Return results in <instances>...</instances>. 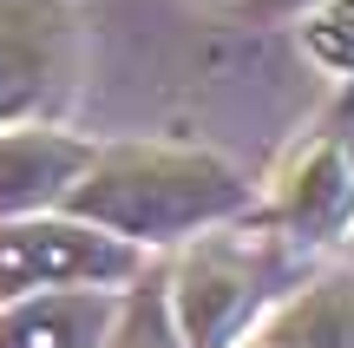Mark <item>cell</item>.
I'll use <instances>...</instances> for the list:
<instances>
[{
    "mask_svg": "<svg viewBox=\"0 0 354 348\" xmlns=\"http://www.w3.org/2000/svg\"><path fill=\"white\" fill-rule=\"evenodd\" d=\"M99 145L73 138V131L26 118V125H0V223L33 217V210H59V197L79 184Z\"/></svg>",
    "mask_w": 354,
    "mask_h": 348,
    "instance_id": "obj_6",
    "label": "cell"
},
{
    "mask_svg": "<svg viewBox=\"0 0 354 348\" xmlns=\"http://www.w3.org/2000/svg\"><path fill=\"white\" fill-rule=\"evenodd\" d=\"M105 348H184V336L171 322V302H165V270H145L138 283H125Z\"/></svg>",
    "mask_w": 354,
    "mask_h": 348,
    "instance_id": "obj_9",
    "label": "cell"
},
{
    "mask_svg": "<svg viewBox=\"0 0 354 348\" xmlns=\"http://www.w3.org/2000/svg\"><path fill=\"white\" fill-rule=\"evenodd\" d=\"M79 26L66 0H0V125L53 118L73 92Z\"/></svg>",
    "mask_w": 354,
    "mask_h": 348,
    "instance_id": "obj_5",
    "label": "cell"
},
{
    "mask_svg": "<svg viewBox=\"0 0 354 348\" xmlns=\"http://www.w3.org/2000/svg\"><path fill=\"white\" fill-rule=\"evenodd\" d=\"M269 348H354V263L315 270L256 322Z\"/></svg>",
    "mask_w": 354,
    "mask_h": 348,
    "instance_id": "obj_8",
    "label": "cell"
},
{
    "mask_svg": "<svg viewBox=\"0 0 354 348\" xmlns=\"http://www.w3.org/2000/svg\"><path fill=\"white\" fill-rule=\"evenodd\" d=\"M295 244L256 210L250 230H216L190 237V250L177 257V270H165V302L184 348H236L256 336L269 309L289 296L295 276Z\"/></svg>",
    "mask_w": 354,
    "mask_h": 348,
    "instance_id": "obj_2",
    "label": "cell"
},
{
    "mask_svg": "<svg viewBox=\"0 0 354 348\" xmlns=\"http://www.w3.org/2000/svg\"><path fill=\"white\" fill-rule=\"evenodd\" d=\"M59 210L151 257V250H177L216 223H236L243 210H256V191L230 158L203 152V145H105L59 197Z\"/></svg>",
    "mask_w": 354,
    "mask_h": 348,
    "instance_id": "obj_1",
    "label": "cell"
},
{
    "mask_svg": "<svg viewBox=\"0 0 354 348\" xmlns=\"http://www.w3.org/2000/svg\"><path fill=\"white\" fill-rule=\"evenodd\" d=\"M236 348H269V342H263V336H250V342H236Z\"/></svg>",
    "mask_w": 354,
    "mask_h": 348,
    "instance_id": "obj_12",
    "label": "cell"
},
{
    "mask_svg": "<svg viewBox=\"0 0 354 348\" xmlns=\"http://www.w3.org/2000/svg\"><path fill=\"white\" fill-rule=\"evenodd\" d=\"M236 13H250V20H289V13L315 7V0H230Z\"/></svg>",
    "mask_w": 354,
    "mask_h": 348,
    "instance_id": "obj_11",
    "label": "cell"
},
{
    "mask_svg": "<svg viewBox=\"0 0 354 348\" xmlns=\"http://www.w3.org/2000/svg\"><path fill=\"white\" fill-rule=\"evenodd\" d=\"M263 217L295 250H328L354 230V79H342L335 105L289 145L269 178Z\"/></svg>",
    "mask_w": 354,
    "mask_h": 348,
    "instance_id": "obj_3",
    "label": "cell"
},
{
    "mask_svg": "<svg viewBox=\"0 0 354 348\" xmlns=\"http://www.w3.org/2000/svg\"><path fill=\"white\" fill-rule=\"evenodd\" d=\"M125 289H39L0 302V348H105Z\"/></svg>",
    "mask_w": 354,
    "mask_h": 348,
    "instance_id": "obj_7",
    "label": "cell"
},
{
    "mask_svg": "<svg viewBox=\"0 0 354 348\" xmlns=\"http://www.w3.org/2000/svg\"><path fill=\"white\" fill-rule=\"evenodd\" d=\"M145 276V250L66 210L0 223V302L39 289H125Z\"/></svg>",
    "mask_w": 354,
    "mask_h": 348,
    "instance_id": "obj_4",
    "label": "cell"
},
{
    "mask_svg": "<svg viewBox=\"0 0 354 348\" xmlns=\"http://www.w3.org/2000/svg\"><path fill=\"white\" fill-rule=\"evenodd\" d=\"M302 53L335 79H354V0H315L302 7Z\"/></svg>",
    "mask_w": 354,
    "mask_h": 348,
    "instance_id": "obj_10",
    "label": "cell"
},
{
    "mask_svg": "<svg viewBox=\"0 0 354 348\" xmlns=\"http://www.w3.org/2000/svg\"><path fill=\"white\" fill-rule=\"evenodd\" d=\"M342 244H348V263H354V230H348V237H342Z\"/></svg>",
    "mask_w": 354,
    "mask_h": 348,
    "instance_id": "obj_13",
    "label": "cell"
}]
</instances>
